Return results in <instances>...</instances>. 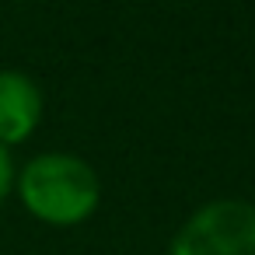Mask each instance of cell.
I'll use <instances>...</instances> for the list:
<instances>
[{"instance_id":"1","label":"cell","mask_w":255,"mask_h":255,"mask_svg":"<svg viewBox=\"0 0 255 255\" xmlns=\"http://www.w3.org/2000/svg\"><path fill=\"white\" fill-rule=\"evenodd\" d=\"M21 206L49 227H77L102 203V182L95 168L67 150H46L25 161L14 175Z\"/></svg>"},{"instance_id":"2","label":"cell","mask_w":255,"mask_h":255,"mask_svg":"<svg viewBox=\"0 0 255 255\" xmlns=\"http://www.w3.org/2000/svg\"><path fill=\"white\" fill-rule=\"evenodd\" d=\"M168 255H255V206L245 199L199 206L175 231Z\"/></svg>"},{"instance_id":"3","label":"cell","mask_w":255,"mask_h":255,"mask_svg":"<svg viewBox=\"0 0 255 255\" xmlns=\"http://www.w3.org/2000/svg\"><path fill=\"white\" fill-rule=\"evenodd\" d=\"M42 123V91L25 70H0V147L25 143Z\"/></svg>"},{"instance_id":"4","label":"cell","mask_w":255,"mask_h":255,"mask_svg":"<svg viewBox=\"0 0 255 255\" xmlns=\"http://www.w3.org/2000/svg\"><path fill=\"white\" fill-rule=\"evenodd\" d=\"M11 189H14V161H11L7 147H0V206L11 196Z\"/></svg>"}]
</instances>
